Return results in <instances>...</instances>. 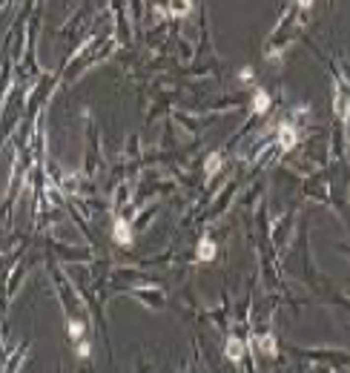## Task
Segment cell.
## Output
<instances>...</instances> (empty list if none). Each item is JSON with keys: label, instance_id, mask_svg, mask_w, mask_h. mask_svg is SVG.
Wrapping results in <instances>:
<instances>
[{"label": "cell", "instance_id": "1", "mask_svg": "<svg viewBox=\"0 0 350 373\" xmlns=\"http://www.w3.org/2000/svg\"><path fill=\"white\" fill-rule=\"evenodd\" d=\"M115 238L121 241V244H127V241L132 238V233H129V227H127V221H115Z\"/></svg>", "mask_w": 350, "mask_h": 373}, {"label": "cell", "instance_id": "2", "mask_svg": "<svg viewBox=\"0 0 350 373\" xmlns=\"http://www.w3.org/2000/svg\"><path fill=\"white\" fill-rule=\"evenodd\" d=\"M255 347H258L261 353H267V356H273V350H276V344H273L270 336H258V339H255Z\"/></svg>", "mask_w": 350, "mask_h": 373}, {"label": "cell", "instance_id": "3", "mask_svg": "<svg viewBox=\"0 0 350 373\" xmlns=\"http://www.w3.org/2000/svg\"><path fill=\"white\" fill-rule=\"evenodd\" d=\"M201 258H204V261H210V258H213V255H216V247H213V241H207V238H204V241H201Z\"/></svg>", "mask_w": 350, "mask_h": 373}, {"label": "cell", "instance_id": "4", "mask_svg": "<svg viewBox=\"0 0 350 373\" xmlns=\"http://www.w3.org/2000/svg\"><path fill=\"white\" fill-rule=\"evenodd\" d=\"M227 356H230V359H238V356H241V342H238V339H233L230 344H227Z\"/></svg>", "mask_w": 350, "mask_h": 373}, {"label": "cell", "instance_id": "5", "mask_svg": "<svg viewBox=\"0 0 350 373\" xmlns=\"http://www.w3.org/2000/svg\"><path fill=\"white\" fill-rule=\"evenodd\" d=\"M296 132H293V129H287V126H282V144L284 147H293V141H296Z\"/></svg>", "mask_w": 350, "mask_h": 373}, {"label": "cell", "instance_id": "6", "mask_svg": "<svg viewBox=\"0 0 350 373\" xmlns=\"http://www.w3.org/2000/svg\"><path fill=\"white\" fill-rule=\"evenodd\" d=\"M172 12L187 15V12H190V3H187V0H172Z\"/></svg>", "mask_w": 350, "mask_h": 373}, {"label": "cell", "instance_id": "7", "mask_svg": "<svg viewBox=\"0 0 350 373\" xmlns=\"http://www.w3.org/2000/svg\"><path fill=\"white\" fill-rule=\"evenodd\" d=\"M307 3H310V0H301V6H307Z\"/></svg>", "mask_w": 350, "mask_h": 373}]
</instances>
